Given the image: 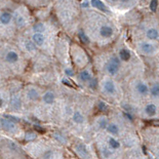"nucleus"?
I'll list each match as a JSON object with an SVG mask.
<instances>
[{
  "instance_id": "obj_1",
  "label": "nucleus",
  "mask_w": 159,
  "mask_h": 159,
  "mask_svg": "<svg viewBox=\"0 0 159 159\" xmlns=\"http://www.w3.org/2000/svg\"><path fill=\"white\" fill-rule=\"evenodd\" d=\"M104 91H105L107 93H110V95L114 93L115 91H116L114 82H113L112 80H106L105 83H104Z\"/></svg>"
},
{
  "instance_id": "obj_2",
  "label": "nucleus",
  "mask_w": 159,
  "mask_h": 159,
  "mask_svg": "<svg viewBox=\"0 0 159 159\" xmlns=\"http://www.w3.org/2000/svg\"><path fill=\"white\" fill-rule=\"evenodd\" d=\"M100 34H101V36L105 37V38H108V37L112 36L113 29L111 28L110 26H102L101 29H100Z\"/></svg>"
},
{
  "instance_id": "obj_3",
  "label": "nucleus",
  "mask_w": 159,
  "mask_h": 159,
  "mask_svg": "<svg viewBox=\"0 0 159 159\" xmlns=\"http://www.w3.org/2000/svg\"><path fill=\"white\" fill-rule=\"evenodd\" d=\"M1 126L2 128L6 129V130H12V129L16 128L14 122H11V121L8 120V119L3 118V117L1 118Z\"/></svg>"
},
{
  "instance_id": "obj_4",
  "label": "nucleus",
  "mask_w": 159,
  "mask_h": 159,
  "mask_svg": "<svg viewBox=\"0 0 159 159\" xmlns=\"http://www.w3.org/2000/svg\"><path fill=\"white\" fill-rule=\"evenodd\" d=\"M135 88H137V91L140 93V95L145 96L149 93V88H148L147 84L144 82H139L137 84V86H135Z\"/></svg>"
},
{
  "instance_id": "obj_5",
  "label": "nucleus",
  "mask_w": 159,
  "mask_h": 159,
  "mask_svg": "<svg viewBox=\"0 0 159 159\" xmlns=\"http://www.w3.org/2000/svg\"><path fill=\"white\" fill-rule=\"evenodd\" d=\"M141 51L145 53H154L155 48H154V46L151 44V43L143 42V43H141Z\"/></svg>"
},
{
  "instance_id": "obj_6",
  "label": "nucleus",
  "mask_w": 159,
  "mask_h": 159,
  "mask_svg": "<svg viewBox=\"0 0 159 159\" xmlns=\"http://www.w3.org/2000/svg\"><path fill=\"white\" fill-rule=\"evenodd\" d=\"M79 78H80L81 81H83V82H89V81L93 79V76H91V74L89 73L88 70H83L80 72V74H79Z\"/></svg>"
},
{
  "instance_id": "obj_7",
  "label": "nucleus",
  "mask_w": 159,
  "mask_h": 159,
  "mask_svg": "<svg viewBox=\"0 0 159 159\" xmlns=\"http://www.w3.org/2000/svg\"><path fill=\"white\" fill-rule=\"evenodd\" d=\"M44 36L41 33H35L34 35L32 36V40L33 42L35 43L36 45H42L44 43Z\"/></svg>"
},
{
  "instance_id": "obj_8",
  "label": "nucleus",
  "mask_w": 159,
  "mask_h": 159,
  "mask_svg": "<svg viewBox=\"0 0 159 159\" xmlns=\"http://www.w3.org/2000/svg\"><path fill=\"white\" fill-rule=\"evenodd\" d=\"M76 151L82 157H88V151H87L86 147L83 144H79V145L76 146Z\"/></svg>"
},
{
  "instance_id": "obj_9",
  "label": "nucleus",
  "mask_w": 159,
  "mask_h": 159,
  "mask_svg": "<svg viewBox=\"0 0 159 159\" xmlns=\"http://www.w3.org/2000/svg\"><path fill=\"white\" fill-rule=\"evenodd\" d=\"M5 60L8 63H16L19 61V56L16 51H8L5 56Z\"/></svg>"
},
{
  "instance_id": "obj_10",
  "label": "nucleus",
  "mask_w": 159,
  "mask_h": 159,
  "mask_svg": "<svg viewBox=\"0 0 159 159\" xmlns=\"http://www.w3.org/2000/svg\"><path fill=\"white\" fill-rule=\"evenodd\" d=\"M11 20V14L7 11H3L1 12V16H0V22L2 25H7L8 23Z\"/></svg>"
},
{
  "instance_id": "obj_11",
  "label": "nucleus",
  "mask_w": 159,
  "mask_h": 159,
  "mask_svg": "<svg viewBox=\"0 0 159 159\" xmlns=\"http://www.w3.org/2000/svg\"><path fill=\"white\" fill-rule=\"evenodd\" d=\"M91 5H93V6L99 8V9L102 10V11H105V12L108 11L105 3H104V2H102V1H100V0H93V1H91Z\"/></svg>"
},
{
  "instance_id": "obj_12",
  "label": "nucleus",
  "mask_w": 159,
  "mask_h": 159,
  "mask_svg": "<svg viewBox=\"0 0 159 159\" xmlns=\"http://www.w3.org/2000/svg\"><path fill=\"white\" fill-rule=\"evenodd\" d=\"M27 97H28V99L31 100V101H35V100H37L39 98V93L36 89L29 88L28 91H27Z\"/></svg>"
},
{
  "instance_id": "obj_13",
  "label": "nucleus",
  "mask_w": 159,
  "mask_h": 159,
  "mask_svg": "<svg viewBox=\"0 0 159 159\" xmlns=\"http://www.w3.org/2000/svg\"><path fill=\"white\" fill-rule=\"evenodd\" d=\"M145 112L149 116H154L156 114V112H157V108H156V106L154 104H148L145 108Z\"/></svg>"
},
{
  "instance_id": "obj_14",
  "label": "nucleus",
  "mask_w": 159,
  "mask_h": 159,
  "mask_svg": "<svg viewBox=\"0 0 159 159\" xmlns=\"http://www.w3.org/2000/svg\"><path fill=\"white\" fill-rule=\"evenodd\" d=\"M106 70L110 75H115L117 73V71H118V66L114 65L113 63L109 62L108 64H107V66H106Z\"/></svg>"
},
{
  "instance_id": "obj_15",
  "label": "nucleus",
  "mask_w": 159,
  "mask_h": 159,
  "mask_svg": "<svg viewBox=\"0 0 159 159\" xmlns=\"http://www.w3.org/2000/svg\"><path fill=\"white\" fill-rule=\"evenodd\" d=\"M43 102L45 104H53L54 102V95L51 91H47L43 96Z\"/></svg>"
},
{
  "instance_id": "obj_16",
  "label": "nucleus",
  "mask_w": 159,
  "mask_h": 159,
  "mask_svg": "<svg viewBox=\"0 0 159 159\" xmlns=\"http://www.w3.org/2000/svg\"><path fill=\"white\" fill-rule=\"evenodd\" d=\"M147 37L149 39H151V40H155V39H157L159 37L158 31L156 30V29H154V28L149 29V30L147 31Z\"/></svg>"
},
{
  "instance_id": "obj_17",
  "label": "nucleus",
  "mask_w": 159,
  "mask_h": 159,
  "mask_svg": "<svg viewBox=\"0 0 159 159\" xmlns=\"http://www.w3.org/2000/svg\"><path fill=\"white\" fill-rule=\"evenodd\" d=\"M73 120H74V122L77 123V124H80V123H82L83 121H84V117H83V115L81 114L79 111H77V112H75L74 114H73Z\"/></svg>"
},
{
  "instance_id": "obj_18",
  "label": "nucleus",
  "mask_w": 159,
  "mask_h": 159,
  "mask_svg": "<svg viewBox=\"0 0 159 159\" xmlns=\"http://www.w3.org/2000/svg\"><path fill=\"white\" fill-rule=\"evenodd\" d=\"M10 104H11V107L14 109H20L21 106H22V103H21V100L20 98L18 97H12L11 98V102H10Z\"/></svg>"
},
{
  "instance_id": "obj_19",
  "label": "nucleus",
  "mask_w": 159,
  "mask_h": 159,
  "mask_svg": "<svg viewBox=\"0 0 159 159\" xmlns=\"http://www.w3.org/2000/svg\"><path fill=\"white\" fill-rule=\"evenodd\" d=\"M107 130H108V133H110L111 135H117V133H119L118 126H117L116 124H114V123H110V124L108 125V127H107Z\"/></svg>"
},
{
  "instance_id": "obj_20",
  "label": "nucleus",
  "mask_w": 159,
  "mask_h": 159,
  "mask_svg": "<svg viewBox=\"0 0 159 159\" xmlns=\"http://www.w3.org/2000/svg\"><path fill=\"white\" fill-rule=\"evenodd\" d=\"M119 56L122 61H128L130 58V53L127 49H121L119 51Z\"/></svg>"
},
{
  "instance_id": "obj_21",
  "label": "nucleus",
  "mask_w": 159,
  "mask_h": 159,
  "mask_svg": "<svg viewBox=\"0 0 159 159\" xmlns=\"http://www.w3.org/2000/svg\"><path fill=\"white\" fill-rule=\"evenodd\" d=\"M25 47H26L27 51H30V53H34V51H36V44H35L33 41H26V42H25Z\"/></svg>"
},
{
  "instance_id": "obj_22",
  "label": "nucleus",
  "mask_w": 159,
  "mask_h": 159,
  "mask_svg": "<svg viewBox=\"0 0 159 159\" xmlns=\"http://www.w3.org/2000/svg\"><path fill=\"white\" fill-rule=\"evenodd\" d=\"M108 143H109L110 148H112V149H118V148L120 147V143H119L117 140L113 139V138H110V139H109Z\"/></svg>"
},
{
  "instance_id": "obj_23",
  "label": "nucleus",
  "mask_w": 159,
  "mask_h": 159,
  "mask_svg": "<svg viewBox=\"0 0 159 159\" xmlns=\"http://www.w3.org/2000/svg\"><path fill=\"white\" fill-rule=\"evenodd\" d=\"M33 30L35 31V33H41V34H42V32L45 30V27L42 23H37V24L34 25V27H33Z\"/></svg>"
},
{
  "instance_id": "obj_24",
  "label": "nucleus",
  "mask_w": 159,
  "mask_h": 159,
  "mask_svg": "<svg viewBox=\"0 0 159 159\" xmlns=\"http://www.w3.org/2000/svg\"><path fill=\"white\" fill-rule=\"evenodd\" d=\"M150 93L153 97H159V83H155V84L152 85Z\"/></svg>"
},
{
  "instance_id": "obj_25",
  "label": "nucleus",
  "mask_w": 159,
  "mask_h": 159,
  "mask_svg": "<svg viewBox=\"0 0 159 159\" xmlns=\"http://www.w3.org/2000/svg\"><path fill=\"white\" fill-rule=\"evenodd\" d=\"M98 124H99V127L100 128H107L108 127V120L105 118V117H102V118L99 119L98 121Z\"/></svg>"
},
{
  "instance_id": "obj_26",
  "label": "nucleus",
  "mask_w": 159,
  "mask_h": 159,
  "mask_svg": "<svg viewBox=\"0 0 159 159\" xmlns=\"http://www.w3.org/2000/svg\"><path fill=\"white\" fill-rule=\"evenodd\" d=\"M78 36H79V39H80V40H81V42L85 43V44H88V43H89L88 37H87V36H86V34H85V33H83L82 31H79Z\"/></svg>"
},
{
  "instance_id": "obj_27",
  "label": "nucleus",
  "mask_w": 159,
  "mask_h": 159,
  "mask_svg": "<svg viewBox=\"0 0 159 159\" xmlns=\"http://www.w3.org/2000/svg\"><path fill=\"white\" fill-rule=\"evenodd\" d=\"M14 22H16V25L18 27H23L25 25V20L24 18H23L22 16H16V20H14Z\"/></svg>"
},
{
  "instance_id": "obj_28",
  "label": "nucleus",
  "mask_w": 159,
  "mask_h": 159,
  "mask_svg": "<svg viewBox=\"0 0 159 159\" xmlns=\"http://www.w3.org/2000/svg\"><path fill=\"white\" fill-rule=\"evenodd\" d=\"M36 138H37V135L35 133H27L26 135H25V140H26L27 142L34 141Z\"/></svg>"
},
{
  "instance_id": "obj_29",
  "label": "nucleus",
  "mask_w": 159,
  "mask_h": 159,
  "mask_svg": "<svg viewBox=\"0 0 159 159\" xmlns=\"http://www.w3.org/2000/svg\"><path fill=\"white\" fill-rule=\"evenodd\" d=\"M98 108H99V110H101V111H106L107 109H108V106L106 105L105 102L100 101L99 104H98Z\"/></svg>"
},
{
  "instance_id": "obj_30",
  "label": "nucleus",
  "mask_w": 159,
  "mask_h": 159,
  "mask_svg": "<svg viewBox=\"0 0 159 159\" xmlns=\"http://www.w3.org/2000/svg\"><path fill=\"white\" fill-rule=\"evenodd\" d=\"M157 6H158V2L156 0H152L151 3H150V9H151V11H156Z\"/></svg>"
},
{
  "instance_id": "obj_31",
  "label": "nucleus",
  "mask_w": 159,
  "mask_h": 159,
  "mask_svg": "<svg viewBox=\"0 0 159 159\" xmlns=\"http://www.w3.org/2000/svg\"><path fill=\"white\" fill-rule=\"evenodd\" d=\"M97 86H98V80L96 78H93L89 81V87H91V89H96Z\"/></svg>"
},
{
  "instance_id": "obj_32",
  "label": "nucleus",
  "mask_w": 159,
  "mask_h": 159,
  "mask_svg": "<svg viewBox=\"0 0 159 159\" xmlns=\"http://www.w3.org/2000/svg\"><path fill=\"white\" fill-rule=\"evenodd\" d=\"M110 62L113 63L114 65H116V66L119 67V65H120V61H119V58H117V56H112V58H110Z\"/></svg>"
},
{
  "instance_id": "obj_33",
  "label": "nucleus",
  "mask_w": 159,
  "mask_h": 159,
  "mask_svg": "<svg viewBox=\"0 0 159 159\" xmlns=\"http://www.w3.org/2000/svg\"><path fill=\"white\" fill-rule=\"evenodd\" d=\"M4 117L8 118V120H10L11 122H19V121H20V119H18L16 117H14V116H10V115H5Z\"/></svg>"
},
{
  "instance_id": "obj_34",
  "label": "nucleus",
  "mask_w": 159,
  "mask_h": 159,
  "mask_svg": "<svg viewBox=\"0 0 159 159\" xmlns=\"http://www.w3.org/2000/svg\"><path fill=\"white\" fill-rule=\"evenodd\" d=\"M124 117L126 119H128L129 121H133V114H131V113H129V112H124Z\"/></svg>"
},
{
  "instance_id": "obj_35",
  "label": "nucleus",
  "mask_w": 159,
  "mask_h": 159,
  "mask_svg": "<svg viewBox=\"0 0 159 159\" xmlns=\"http://www.w3.org/2000/svg\"><path fill=\"white\" fill-rule=\"evenodd\" d=\"M53 135L58 142H63V143H65V142H66V140L64 139V137H63V135H58V133H54Z\"/></svg>"
},
{
  "instance_id": "obj_36",
  "label": "nucleus",
  "mask_w": 159,
  "mask_h": 159,
  "mask_svg": "<svg viewBox=\"0 0 159 159\" xmlns=\"http://www.w3.org/2000/svg\"><path fill=\"white\" fill-rule=\"evenodd\" d=\"M65 73H66L67 75H69V76H73V75H74V72H73L72 69H66Z\"/></svg>"
},
{
  "instance_id": "obj_37",
  "label": "nucleus",
  "mask_w": 159,
  "mask_h": 159,
  "mask_svg": "<svg viewBox=\"0 0 159 159\" xmlns=\"http://www.w3.org/2000/svg\"><path fill=\"white\" fill-rule=\"evenodd\" d=\"M103 153H104V156H105V157H109V156L111 155V152L109 151L108 149H104Z\"/></svg>"
},
{
  "instance_id": "obj_38",
  "label": "nucleus",
  "mask_w": 159,
  "mask_h": 159,
  "mask_svg": "<svg viewBox=\"0 0 159 159\" xmlns=\"http://www.w3.org/2000/svg\"><path fill=\"white\" fill-rule=\"evenodd\" d=\"M35 129H36L37 131H39V133H44L45 131V129L42 128V127H40L39 125H36V126H35Z\"/></svg>"
},
{
  "instance_id": "obj_39",
  "label": "nucleus",
  "mask_w": 159,
  "mask_h": 159,
  "mask_svg": "<svg viewBox=\"0 0 159 159\" xmlns=\"http://www.w3.org/2000/svg\"><path fill=\"white\" fill-rule=\"evenodd\" d=\"M88 3H89V2H87V1L82 2V6H83V7H87V6H88Z\"/></svg>"
},
{
  "instance_id": "obj_40",
  "label": "nucleus",
  "mask_w": 159,
  "mask_h": 159,
  "mask_svg": "<svg viewBox=\"0 0 159 159\" xmlns=\"http://www.w3.org/2000/svg\"><path fill=\"white\" fill-rule=\"evenodd\" d=\"M63 83H65V84H67V85H71V83L69 82L68 80H66V79H64V80H63Z\"/></svg>"
},
{
  "instance_id": "obj_41",
  "label": "nucleus",
  "mask_w": 159,
  "mask_h": 159,
  "mask_svg": "<svg viewBox=\"0 0 159 159\" xmlns=\"http://www.w3.org/2000/svg\"><path fill=\"white\" fill-rule=\"evenodd\" d=\"M154 124H157V125H159V121H157V122H154Z\"/></svg>"
}]
</instances>
